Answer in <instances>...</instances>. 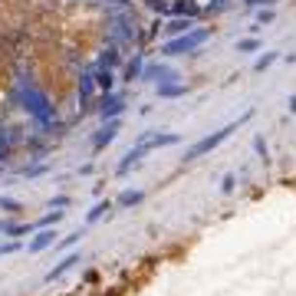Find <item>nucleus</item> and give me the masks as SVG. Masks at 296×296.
Instances as JSON below:
<instances>
[{
	"instance_id": "1",
	"label": "nucleus",
	"mask_w": 296,
	"mask_h": 296,
	"mask_svg": "<svg viewBox=\"0 0 296 296\" xmlns=\"http://www.w3.org/2000/svg\"><path fill=\"white\" fill-rule=\"evenodd\" d=\"M76 263H79V257H76V254H69L66 260H59V263H56V267L50 270V273H46V280H56V277H63V273H66V270H73Z\"/></svg>"
},
{
	"instance_id": "2",
	"label": "nucleus",
	"mask_w": 296,
	"mask_h": 296,
	"mask_svg": "<svg viewBox=\"0 0 296 296\" xmlns=\"http://www.w3.org/2000/svg\"><path fill=\"white\" fill-rule=\"evenodd\" d=\"M53 230H40V237H37V240L30 243V250H33V254H40V250H46V247H53Z\"/></svg>"
},
{
	"instance_id": "3",
	"label": "nucleus",
	"mask_w": 296,
	"mask_h": 296,
	"mask_svg": "<svg viewBox=\"0 0 296 296\" xmlns=\"http://www.w3.org/2000/svg\"><path fill=\"white\" fill-rule=\"evenodd\" d=\"M102 214H106V204H99V207H95L92 214H89V224H95V221H99Z\"/></svg>"
},
{
	"instance_id": "4",
	"label": "nucleus",
	"mask_w": 296,
	"mask_h": 296,
	"mask_svg": "<svg viewBox=\"0 0 296 296\" xmlns=\"http://www.w3.org/2000/svg\"><path fill=\"white\" fill-rule=\"evenodd\" d=\"M79 237H82V234H73V237H69V240H63V243H59V250H69V247H73V243H79Z\"/></svg>"
}]
</instances>
